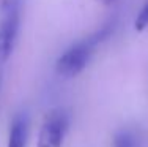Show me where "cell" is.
Masks as SVG:
<instances>
[{"instance_id":"6da1fadb","label":"cell","mask_w":148,"mask_h":147,"mask_svg":"<svg viewBox=\"0 0 148 147\" xmlns=\"http://www.w3.org/2000/svg\"><path fill=\"white\" fill-rule=\"evenodd\" d=\"M115 29H117V17L114 16L107 19L99 29H96L88 37L82 38V40L73 43L69 48H66L57 59V63H55L57 73L63 78H76L77 75H80L90 63L96 48L106 40H109L114 35Z\"/></svg>"},{"instance_id":"7a4b0ae2","label":"cell","mask_w":148,"mask_h":147,"mask_svg":"<svg viewBox=\"0 0 148 147\" xmlns=\"http://www.w3.org/2000/svg\"><path fill=\"white\" fill-rule=\"evenodd\" d=\"M24 0L0 2V63L11 57L16 48L22 22Z\"/></svg>"},{"instance_id":"3957f363","label":"cell","mask_w":148,"mask_h":147,"mask_svg":"<svg viewBox=\"0 0 148 147\" xmlns=\"http://www.w3.org/2000/svg\"><path fill=\"white\" fill-rule=\"evenodd\" d=\"M71 125V114L65 108L51 111L40 130L38 147H62Z\"/></svg>"},{"instance_id":"277c9868","label":"cell","mask_w":148,"mask_h":147,"mask_svg":"<svg viewBox=\"0 0 148 147\" xmlns=\"http://www.w3.org/2000/svg\"><path fill=\"white\" fill-rule=\"evenodd\" d=\"M29 128L30 119L25 109H21L13 115L10 124V136H8V147H25L29 139Z\"/></svg>"},{"instance_id":"5b68a950","label":"cell","mask_w":148,"mask_h":147,"mask_svg":"<svg viewBox=\"0 0 148 147\" xmlns=\"http://www.w3.org/2000/svg\"><path fill=\"white\" fill-rule=\"evenodd\" d=\"M112 147H142V138L136 128L123 127L114 133Z\"/></svg>"},{"instance_id":"8992f818","label":"cell","mask_w":148,"mask_h":147,"mask_svg":"<svg viewBox=\"0 0 148 147\" xmlns=\"http://www.w3.org/2000/svg\"><path fill=\"white\" fill-rule=\"evenodd\" d=\"M148 27V0H145L140 8V11L137 13V17L134 21V29L137 32H143Z\"/></svg>"},{"instance_id":"52a82bcc","label":"cell","mask_w":148,"mask_h":147,"mask_svg":"<svg viewBox=\"0 0 148 147\" xmlns=\"http://www.w3.org/2000/svg\"><path fill=\"white\" fill-rule=\"evenodd\" d=\"M2 82H3V70H2V63H0V92H2Z\"/></svg>"},{"instance_id":"ba28073f","label":"cell","mask_w":148,"mask_h":147,"mask_svg":"<svg viewBox=\"0 0 148 147\" xmlns=\"http://www.w3.org/2000/svg\"><path fill=\"white\" fill-rule=\"evenodd\" d=\"M98 2H101L103 5H112V3H115V0H98Z\"/></svg>"}]
</instances>
